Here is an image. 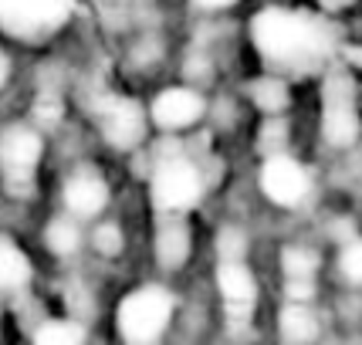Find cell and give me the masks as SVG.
I'll list each match as a JSON object with an SVG mask.
<instances>
[{
    "label": "cell",
    "instance_id": "8992f818",
    "mask_svg": "<svg viewBox=\"0 0 362 345\" xmlns=\"http://www.w3.org/2000/svg\"><path fill=\"white\" fill-rule=\"evenodd\" d=\"M45 159V139L34 126H7L0 132V180L11 197H34L37 166Z\"/></svg>",
    "mask_w": 362,
    "mask_h": 345
},
{
    "label": "cell",
    "instance_id": "ba28073f",
    "mask_svg": "<svg viewBox=\"0 0 362 345\" xmlns=\"http://www.w3.org/2000/svg\"><path fill=\"white\" fill-rule=\"evenodd\" d=\"M75 14V0H0V28L21 41L58 31Z\"/></svg>",
    "mask_w": 362,
    "mask_h": 345
},
{
    "label": "cell",
    "instance_id": "e0dca14e",
    "mask_svg": "<svg viewBox=\"0 0 362 345\" xmlns=\"http://www.w3.org/2000/svg\"><path fill=\"white\" fill-rule=\"evenodd\" d=\"M88 332L75 318H51L34 332V345H85Z\"/></svg>",
    "mask_w": 362,
    "mask_h": 345
},
{
    "label": "cell",
    "instance_id": "2e32d148",
    "mask_svg": "<svg viewBox=\"0 0 362 345\" xmlns=\"http://www.w3.org/2000/svg\"><path fill=\"white\" fill-rule=\"evenodd\" d=\"M31 257L21 251V244H14L11 237H0V291H21L31 281Z\"/></svg>",
    "mask_w": 362,
    "mask_h": 345
},
{
    "label": "cell",
    "instance_id": "9c48e42d",
    "mask_svg": "<svg viewBox=\"0 0 362 345\" xmlns=\"http://www.w3.org/2000/svg\"><path fill=\"white\" fill-rule=\"evenodd\" d=\"M206 98L204 92L189 88V85H173L149 102V126H156L163 136H183L189 129H197L206 119Z\"/></svg>",
    "mask_w": 362,
    "mask_h": 345
},
{
    "label": "cell",
    "instance_id": "ffe728a7",
    "mask_svg": "<svg viewBox=\"0 0 362 345\" xmlns=\"http://www.w3.org/2000/svg\"><path fill=\"white\" fill-rule=\"evenodd\" d=\"M92 244L105 254V257H109V254H112V257H115V254H122V247H126L122 227H119V223H102V227L92 234Z\"/></svg>",
    "mask_w": 362,
    "mask_h": 345
},
{
    "label": "cell",
    "instance_id": "8fae6325",
    "mask_svg": "<svg viewBox=\"0 0 362 345\" xmlns=\"http://www.w3.org/2000/svg\"><path fill=\"white\" fill-rule=\"evenodd\" d=\"M274 332L281 345H322L325 342L322 301H281L274 315Z\"/></svg>",
    "mask_w": 362,
    "mask_h": 345
},
{
    "label": "cell",
    "instance_id": "5bb4252c",
    "mask_svg": "<svg viewBox=\"0 0 362 345\" xmlns=\"http://www.w3.org/2000/svg\"><path fill=\"white\" fill-rule=\"evenodd\" d=\"M153 251H156L159 267H166V271L187 267V261L193 257V227H189V217H159Z\"/></svg>",
    "mask_w": 362,
    "mask_h": 345
},
{
    "label": "cell",
    "instance_id": "3957f363",
    "mask_svg": "<svg viewBox=\"0 0 362 345\" xmlns=\"http://www.w3.org/2000/svg\"><path fill=\"white\" fill-rule=\"evenodd\" d=\"M322 142L335 153H349L359 146L362 136V109L356 98V81L342 64L335 62L322 75V115H318Z\"/></svg>",
    "mask_w": 362,
    "mask_h": 345
},
{
    "label": "cell",
    "instance_id": "6da1fadb",
    "mask_svg": "<svg viewBox=\"0 0 362 345\" xmlns=\"http://www.w3.org/2000/svg\"><path fill=\"white\" fill-rule=\"evenodd\" d=\"M251 41L264 58L271 75L295 78L312 71H329L335 64V28L332 21L291 7H264L251 21Z\"/></svg>",
    "mask_w": 362,
    "mask_h": 345
},
{
    "label": "cell",
    "instance_id": "d6986e66",
    "mask_svg": "<svg viewBox=\"0 0 362 345\" xmlns=\"http://www.w3.org/2000/svg\"><path fill=\"white\" fill-rule=\"evenodd\" d=\"M64 115V102L58 92H41L34 98V129H54Z\"/></svg>",
    "mask_w": 362,
    "mask_h": 345
},
{
    "label": "cell",
    "instance_id": "9a60e30c",
    "mask_svg": "<svg viewBox=\"0 0 362 345\" xmlns=\"http://www.w3.org/2000/svg\"><path fill=\"white\" fill-rule=\"evenodd\" d=\"M247 98H251L254 112H261V119H288L291 112V85L281 75H261L247 85Z\"/></svg>",
    "mask_w": 362,
    "mask_h": 345
},
{
    "label": "cell",
    "instance_id": "44dd1931",
    "mask_svg": "<svg viewBox=\"0 0 362 345\" xmlns=\"http://www.w3.org/2000/svg\"><path fill=\"white\" fill-rule=\"evenodd\" d=\"M193 4H200V7H206V11H221V7H230V4H237V0H193Z\"/></svg>",
    "mask_w": 362,
    "mask_h": 345
},
{
    "label": "cell",
    "instance_id": "30bf717a",
    "mask_svg": "<svg viewBox=\"0 0 362 345\" xmlns=\"http://www.w3.org/2000/svg\"><path fill=\"white\" fill-rule=\"evenodd\" d=\"M95 119H98V129H102L105 142L112 149H122V153L136 149L146 139V129H149V112L142 109L136 98H126V95L98 98Z\"/></svg>",
    "mask_w": 362,
    "mask_h": 345
},
{
    "label": "cell",
    "instance_id": "ac0fdd59",
    "mask_svg": "<svg viewBox=\"0 0 362 345\" xmlns=\"http://www.w3.org/2000/svg\"><path fill=\"white\" fill-rule=\"evenodd\" d=\"M45 240H47V247L58 254V257H64V254H75L81 247V230H78V223L71 217H58V220H51L47 223V234H45Z\"/></svg>",
    "mask_w": 362,
    "mask_h": 345
},
{
    "label": "cell",
    "instance_id": "7402d4cb",
    "mask_svg": "<svg viewBox=\"0 0 362 345\" xmlns=\"http://www.w3.org/2000/svg\"><path fill=\"white\" fill-rule=\"evenodd\" d=\"M7 78H11V62H7V54L0 51V88L7 85Z\"/></svg>",
    "mask_w": 362,
    "mask_h": 345
},
{
    "label": "cell",
    "instance_id": "5b68a950",
    "mask_svg": "<svg viewBox=\"0 0 362 345\" xmlns=\"http://www.w3.org/2000/svg\"><path fill=\"white\" fill-rule=\"evenodd\" d=\"M176 315V298L163 284L132 288L115 308V329L129 345H156Z\"/></svg>",
    "mask_w": 362,
    "mask_h": 345
},
{
    "label": "cell",
    "instance_id": "277c9868",
    "mask_svg": "<svg viewBox=\"0 0 362 345\" xmlns=\"http://www.w3.org/2000/svg\"><path fill=\"white\" fill-rule=\"evenodd\" d=\"M206 193L204 166L187 153L159 159L149 180V200L159 217H189Z\"/></svg>",
    "mask_w": 362,
    "mask_h": 345
},
{
    "label": "cell",
    "instance_id": "52a82bcc",
    "mask_svg": "<svg viewBox=\"0 0 362 345\" xmlns=\"http://www.w3.org/2000/svg\"><path fill=\"white\" fill-rule=\"evenodd\" d=\"M214 288H217V301H221V315L227 329H251L257 305H261V281L254 274L251 261H217Z\"/></svg>",
    "mask_w": 362,
    "mask_h": 345
},
{
    "label": "cell",
    "instance_id": "4fadbf2b",
    "mask_svg": "<svg viewBox=\"0 0 362 345\" xmlns=\"http://www.w3.org/2000/svg\"><path fill=\"white\" fill-rule=\"evenodd\" d=\"M332 281L349 298L362 301V223L329 244V284Z\"/></svg>",
    "mask_w": 362,
    "mask_h": 345
},
{
    "label": "cell",
    "instance_id": "7c38bea8",
    "mask_svg": "<svg viewBox=\"0 0 362 345\" xmlns=\"http://www.w3.org/2000/svg\"><path fill=\"white\" fill-rule=\"evenodd\" d=\"M64 210L75 220H92L109 206V180L95 166H78L62 187Z\"/></svg>",
    "mask_w": 362,
    "mask_h": 345
},
{
    "label": "cell",
    "instance_id": "7a4b0ae2",
    "mask_svg": "<svg viewBox=\"0 0 362 345\" xmlns=\"http://www.w3.org/2000/svg\"><path fill=\"white\" fill-rule=\"evenodd\" d=\"M257 189L274 210L284 214H298L305 206H312L318 197V172L305 156L295 149L288 153H271L261 156L257 166Z\"/></svg>",
    "mask_w": 362,
    "mask_h": 345
}]
</instances>
